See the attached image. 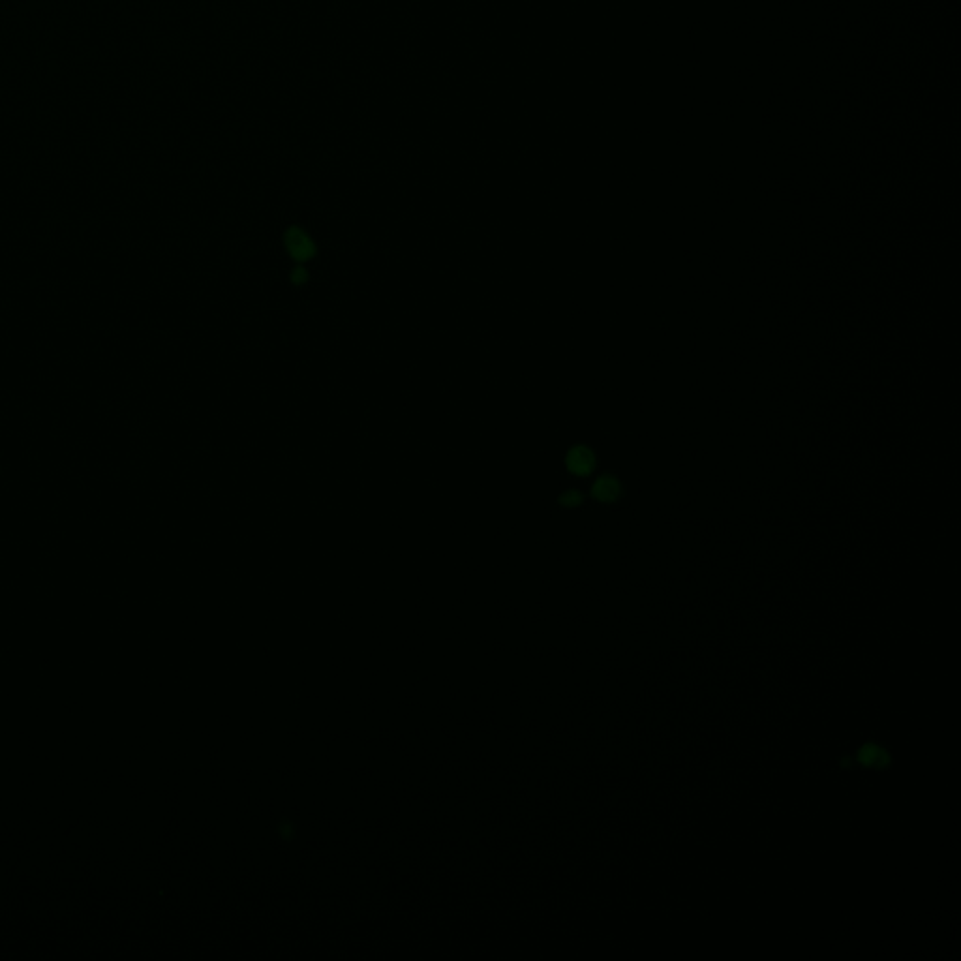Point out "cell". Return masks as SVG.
<instances>
[{"instance_id":"6da1fadb","label":"cell","mask_w":961,"mask_h":961,"mask_svg":"<svg viewBox=\"0 0 961 961\" xmlns=\"http://www.w3.org/2000/svg\"><path fill=\"white\" fill-rule=\"evenodd\" d=\"M284 245H286V250H288L291 258L299 261V263H305V261L312 260L316 256V245H314L312 237L306 233L305 229L297 228V226L286 229Z\"/></svg>"},{"instance_id":"7a4b0ae2","label":"cell","mask_w":961,"mask_h":961,"mask_svg":"<svg viewBox=\"0 0 961 961\" xmlns=\"http://www.w3.org/2000/svg\"><path fill=\"white\" fill-rule=\"evenodd\" d=\"M565 464H567V470L575 475H588L594 470V453L584 445H577L567 453Z\"/></svg>"},{"instance_id":"3957f363","label":"cell","mask_w":961,"mask_h":961,"mask_svg":"<svg viewBox=\"0 0 961 961\" xmlns=\"http://www.w3.org/2000/svg\"><path fill=\"white\" fill-rule=\"evenodd\" d=\"M592 496L599 502H612L620 496V481L612 475L599 477L592 487Z\"/></svg>"},{"instance_id":"277c9868","label":"cell","mask_w":961,"mask_h":961,"mask_svg":"<svg viewBox=\"0 0 961 961\" xmlns=\"http://www.w3.org/2000/svg\"><path fill=\"white\" fill-rule=\"evenodd\" d=\"M560 504L565 505V507H575V505L582 504V496L577 490H567L560 496Z\"/></svg>"},{"instance_id":"5b68a950","label":"cell","mask_w":961,"mask_h":961,"mask_svg":"<svg viewBox=\"0 0 961 961\" xmlns=\"http://www.w3.org/2000/svg\"><path fill=\"white\" fill-rule=\"evenodd\" d=\"M290 278L291 284H295V286H303V284L308 282L310 275H308V271H306L303 265H299V267H295V269L291 271Z\"/></svg>"}]
</instances>
